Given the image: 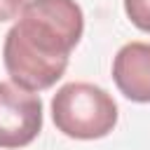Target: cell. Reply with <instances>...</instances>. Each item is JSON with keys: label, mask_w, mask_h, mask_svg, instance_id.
<instances>
[{"label": "cell", "mask_w": 150, "mask_h": 150, "mask_svg": "<svg viewBox=\"0 0 150 150\" xmlns=\"http://www.w3.org/2000/svg\"><path fill=\"white\" fill-rule=\"evenodd\" d=\"M84 30L75 0H28L5 35L2 63L12 82L26 91L56 84Z\"/></svg>", "instance_id": "cell-1"}, {"label": "cell", "mask_w": 150, "mask_h": 150, "mask_svg": "<svg viewBox=\"0 0 150 150\" xmlns=\"http://www.w3.org/2000/svg\"><path fill=\"white\" fill-rule=\"evenodd\" d=\"M52 120L56 129L68 138L96 141L115 129L117 103L98 84L70 82L54 94Z\"/></svg>", "instance_id": "cell-2"}, {"label": "cell", "mask_w": 150, "mask_h": 150, "mask_svg": "<svg viewBox=\"0 0 150 150\" xmlns=\"http://www.w3.org/2000/svg\"><path fill=\"white\" fill-rule=\"evenodd\" d=\"M42 131V101L38 94L0 82V148L16 150Z\"/></svg>", "instance_id": "cell-3"}, {"label": "cell", "mask_w": 150, "mask_h": 150, "mask_svg": "<svg viewBox=\"0 0 150 150\" xmlns=\"http://www.w3.org/2000/svg\"><path fill=\"white\" fill-rule=\"evenodd\" d=\"M112 80L122 96L134 103H150V45L127 42L112 59Z\"/></svg>", "instance_id": "cell-4"}, {"label": "cell", "mask_w": 150, "mask_h": 150, "mask_svg": "<svg viewBox=\"0 0 150 150\" xmlns=\"http://www.w3.org/2000/svg\"><path fill=\"white\" fill-rule=\"evenodd\" d=\"M124 12L138 30L150 33V0H124Z\"/></svg>", "instance_id": "cell-5"}, {"label": "cell", "mask_w": 150, "mask_h": 150, "mask_svg": "<svg viewBox=\"0 0 150 150\" xmlns=\"http://www.w3.org/2000/svg\"><path fill=\"white\" fill-rule=\"evenodd\" d=\"M28 0H0V23L2 21H12L21 14L23 5Z\"/></svg>", "instance_id": "cell-6"}]
</instances>
